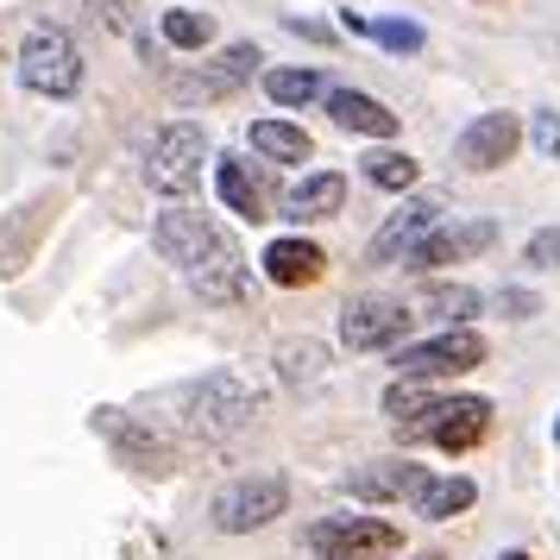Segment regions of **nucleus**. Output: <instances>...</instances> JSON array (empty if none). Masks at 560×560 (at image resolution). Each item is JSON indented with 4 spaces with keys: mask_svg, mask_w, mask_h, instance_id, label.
Listing matches in <instances>:
<instances>
[{
    "mask_svg": "<svg viewBox=\"0 0 560 560\" xmlns=\"http://www.w3.org/2000/svg\"><path fill=\"white\" fill-rule=\"evenodd\" d=\"M152 246L177 265L183 283H189L202 303H240V296H246V258H240V246L228 240V228H214L196 208L158 214Z\"/></svg>",
    "mask_w": 560,
    "mask_h": 560,
    "instance_id": "obj_1",
    "label": "nucleus"
},
{
    "mask_svg": "<svg viewBox=\"0 0 560 560\" xmlns=\"http://www.w3.org/2000/svg\"><path fill=\"white\" fill-rule=\"evenodd\" d=\"M20 82H26L32 95H51V102L77 95V89H82L77 38H70L63 26H32L26 45H20Z\"/></svg>",
    "mask_w": 560,
    "mask_h": 560,
    "instance_id": "obj_2",
    "label": "nucleus"
},
{
    "mask_svg": "<svg viewBox=\"0 0 560 560\" xmlns=\"http://www.w3.org/2000/svg\"><path fill=\"white\" fill-rule=\"evenodd\" d=\"M283 504H290V485L278 472H253V479H233L214 491V504H208V523L221 535H253L265 523H278Z\"/></svg>",
    "mask_w": 560,
    "mask_h": 560,
    "instance_id": "obj_3",
    "label": "nucleus"
},
{
    "mask_svg": "<svg viewBox=\"0 0 560 560\" xmlns=\"http://www.w3.org/2000/svg\"><path fill=\"white\" fill-rule=\"evenodd\" d=\"M202 158H208V132L196 120H171L145 152V183L158 196H189L202 183Z\"/></svg>",
    "mask_w": 560,
    "mask_h": 560,
    "instance_id": "obj_4",
    "label": "nucleus"
},
{
    "mask_svg": "<svg viewBox=\"0 0 560 560\" xmlns=\"http://www.w3.org/2000/svg\"><path fill=\"white\" fill-rule=\"evenodd\" d=\"M485 365V340L472 328H447L434 334V340H416V347H397V378H459V372H472Z\"/></svg>",
    "mask_w": 560,
    "mask_h": 560,
    "instance_id": "obj_5",
    "label": "nucleus"
},
{
    "mask_svg": "<svg viewBox=\"0 0 560 560\" xmlns=\"http://www.w3.org/2000/svg\"><path fill=\"white\" fill-rule=\"evenodd\" d=\"M253 390L233 378V372H214L189 390V429L202 434V441H228L233 429H246L253 422Z\"/></svg>",
    "mask_w": 560,
    "mask_h": 560,
    "instance_id": "obj_6",
    "label": "nucleus"
},
{
    "mask_svg": "<svg viewBox=\"0 0 560 560\" xmlns=\"http://www.w3.org/2000/svg\"><path fill=\"white\" fill-rule=\"evenodd\" d=\"M57 214H63V189H38L32 202H20L0 221V278H20L32 258H38V240L51 233Z\"/></svg>",
    "mask_w": 560,
    "mask_h": 560,
    "instance_id": "obj_7",
    "label": "nucleus"
},
{
    "mask_svg": "<svg viewBox=\"0 0 560 560\" xmlns=\"http://www.w3.org/2000/svg\"><path fill=\"white\" fill-rule=\"evenodd\" d=\"M404 535L397 523H384V516H328V523H315L308 529V548L322 560H365V555H390Z\"/></svg>",
    "mask_w": 560,
    "mask_h": 560,
    "instance_id": "obj_8",
    "label": "nucleus"
},
{
    "mask_svg": "<svg viewBox=\"0 0 560 560\" xmlns=\"http://www.w3.org/2000/svg\"><path fill=\"white\" fill-rule=\"evenodd\" d=\"M404 434H429L441 454H466V447H479L485 434H491V404L485 397H447L422 422H409Z\"/></svg>",
    "mask_w": 560,
    "mask_h": 560,
    "instance_id": "obj_9",
    "label": "nucleus"
},
{
    "mask_svg": "<svg viewBox=\"0 0 560 560\" xmlns=\"http://www.w3.org/2000/svg\"><path fill=\"white\" fill-rule=\"evenodd\" d=\"M409 334V308L390 303V296H359V303L340 308V340L353 353H384Z\"/></svg>",
    "mask_w": 560,
    "mask_h": 560,
    "instance_id": "obj_10",
    "label": "nucleus"
},
{
    "mask_svg": "<svg viewBox=\"0 0 560 560\" xmlns=\"http://www.w3.org/2000/svg\"><path fill=\"white\" fill-rule=\"evenodd\" d=\"M516 145H523V120L516 114H479L454 139V164L459 171H498V164H510Z\"/></svg>",
    "mask_w": 560,
    "mask_h": 560,
    "instance_id": "obj_11",
    "label": "nucleus"
},
{
    "mask_svg": "<svg viewBox=\"0 0 560 560\" xmlns=\"http://www.w3.org/2000/svg\"><path fill=\"white\" fill-rule=\"evenodd\" d=\"M498 240V228L491 221H459V228H434L429 240H416L409 246V271H441V265H459V258H472V253H485Z\"/></svg>",
    "mask_w": 560,
    "mask_h": 560,
    "instance_id": "obj_12",
    "label": "nucleus"
},
{
    "mask_svg": "<svg viewBox=\"0 0 560 560\" xmlns=\"http://www.w3.org/2000/svg\"><path fill=\"white\" fill-rule=\"evenodd\" d=\"M434 221H441V202L434 196H416V202H404L390 221H384L378 233H372V246H365V258L372 265H390V258H409V246L416 240H429Z\"/></svg>",
    "mask_w": 560,
    "mask_h": 560,
    "instance_id": "obj_13",
    "label": "nucleus"
},
{
    "mask_svg": "<svg viewBox=\"0 0 560 560\" xmlns=\"http://www.w3.org/2000/svg\"><path fill=\"white\" fill-rule=\"evenodd\" d=\"M253 63H258L253 45H228L214 63L189 70V77H177V102H221V95H233L240 82L253 77Z\"/></svg>",
    "mask_w": 560,
    "mask_h": 560,
    "instance_id": "obj_14",
    "label": "nucleus"
},
{
    "mask_svg": "<svg viewBox=\"0 0 560 560\" xmlns=\"http://www.w3.org/2000/svg\"><path fill=\"white\" fill-rule=\"evenodd\" d=\"M353 498H372V504H390V498H409L429 485V466H409V459H378V466H359L353 479Z\"/></svg>",
    "mask_w": 560,
    "mask_h": 560,
    "instance_id": "obj_15",
    "label": "nucleus"
},
{
    "mask_svg": "<svg viewBox=\"0 0 560 560\" xmlns=\"http://www.w3.org/2000/svg\"><path fill=\"white\" fill-rule=\"evenodd\" d=\"M328 271V253L315 246V240H271L265 246V278L283 283V290H303Z\"/></svg>",
    "mask_w": 560,
    "mask_h": 560,
    "instance_id": "obj_16",
    "label": "nucleus"
},
{
    "mask_svg": "<svg viewBox=\"0 0 560 560\" xmlns=\"http://www.w3.org/2000/svg\"><path fill=\"white\" fill-rule=\"evenodd\" d=\"M340 202H347V177L315 171V177H303L283 196V214H290V221H328V214H340Z\"/></svg>",
    "mask_w": 560,
    "mask_h": 560,
    "instance_id": "obj_17",
    "label": "nucleus"
},
{
    "mask_svg": "<svg viewBox=\"0 0 560 560\" xmlns=\"http://www.w3.org/2000/svg\"><path fill=\"white\" fill-rule=\"evenodd\" d=\"M328 114L347 132H365V139H390V132H397V114H390L384 102H372V95H359V89H334Z\"/></svg>",
    "mask_w": 560,
    "mask_h": 560,
    "instance_id": "obj_18",
    "label": "nucleus"
},
{
    "mask_svg": "<svg viewBox=\"0 0 560 560\" xmlns=\"http://www.w3.org/2000/svg\"><path fill=\"white\" fill-rule=\"evenodd\" d=\"M214 183H221V202L233 208V214H246V221H265V183L240 164V158H221L214 164Z\"/></svg>",
    "mask_w": 560,
    "mask_h": 560,
    "instance_id": "obj_19",
    "label": "nucleus"
},
{
    "mask_svg": "<svg viewBox=\"0 0 560 560\" xmlns=\"http://www.w3.org/2000/svg\"><path fill=\"white\" fill-rule=\"evenodd\" d=\"M472 498H479L472 479H429L422 491H416V510H422L429 523H447V516H459V510H472Z\"/></svg>",
    "mask_w": 560,
    "mask_h": 560,
    "instance_id": "obj_20",
    "label": "nucleus"
},
{
    "mask_svg": "<svg viewBox=\"0 0 560 560\" xmlns=\"http://www.w3.org/2000/svg\"><path fill=\"white\" fill-rule=\"evenodd\" d=\"M253 152L278 158V164H303L308 158V132L290 127V120H258L253 127Z\"/></svg>",
    "mask_w": 560,
    "mask_h": 560,
    "instance_id": "obj_21",
    "label": "nucleus"
},
{
    "mask_svg": "<svg viewBox=\"0 0 560 560\" xmlns=\"http://www.w3.org/2000/svg\"><path fill=\"white\" fill-rule=\"evenodd\" d=\"M265 95L278 107H308L322 95V70H271L265 77Z\"/></svg>",
    "mask_w": 560,
    "mask_h": 560,
    "instance_id": "obj_22",
    "label": "nucleus"
},
{
    "mask_svg": "<svg viewBox=\"0 0 560 560\" xmlns=\"http://www.w3.org/2000/svg\"><path fill=\"white\" fill-rule=\"evenodd\" d=\"M434 404H441V397H434L429 384H416V378H397L390 390H384V416H397L404 429H409V422H422Z\"/></svg>",
    "mask_w": 560,
    "mask_h": 560,
    "instance_id": "obj_23",
    "label": "nucleus"
},
{
    "mask_svg": "<svg viewBox=\"0 0 560 560\" xmlns=\"http://www.w3.org/2000/svg\"><path fill=\"white\" fill-rule=\"evenodd\" d=\"M208 38H214L208 13H196V7H171V13H164V45H177V51H202Z\"/></svg>",
    "mask_w": 560,
    "mask_h": 560,
    "instance_id": "obj_24",
    "label": "nucleus"
},
{
    "mask_svg": "<svg viewBox=\"0 0 560 560\" xmlns=\"http://www.w3.org/2000/svg\"><path fill=\"white\" fill-rule=\"evenodd\" d=\"M416 158L409 152H372L365 158V183H378V189H416Z\"/></svg>",
    "mask_w": 560,
    "mask_h": 560,
    "instance_id": "obj_25",
    "label": "nucleus"
},
{
    "mask_svg": "<svg viewBox=\"0 0 560 560\" xmlns=\"http://www.w3.org/2000/svg\"><path fill=\"white\" fill-rule=\"evenodd\" d=\"M422 308L429 315H441V322H466V315H479V290H466V283H434L429 296H422Z\"/></svg>",
    "mask_w": 560,
    "mask_h": 560,
    "instance_id": "obj_26",
    "label": "nucleus"
},
{
    "mask_svg": "<svg viewBox=\"0 0 560 560\" xmlns=\"http://www.w3.org/2000/svg\"><path fill=\"white\" fill-rule=\"evenodd\" d=\"M278 365H283V378H290V384H315V378H322V365H328V353H322L315 340H303V347H283Z\"/></svg>",
    "mask_w": 560,
    "mask_h": 560,
    "instance_id": "obj_27",
    "label": "nucleus"
},
{
    "mask_svg": "<svg viewBox=\"0 0 560 560\" xmlns=\"http://www.w3.org/2000/svg\"><path fill=\"white\" fill-rule=\"evenodd\" d=\"M365 38H378L384 51H422V26H409V20H378V26L365 32Z\"/></svg>",
    "mask_w": 560,
    "mask_h": 560,
    "instance_id": "obj_28",
    "label": "nucleus"
},
{
    "mask_svg": "<svg viewBox=\"0 0 560 560\" xmlns=\"http://www.w3.org/2000/svg\"><path fill=\"white\" fill-rule=\"evenodd\" d=\"M523 265H535V271H560V228H541L523 246Z\"/></svg>",
    "mask_w": 560,
    "mask_h": 560,
    "instance_id": "obj_29",
    "label": "nucleus"
},
{
    "mask_svg": "<svg viewBox=\"0 0 560 560\" xmlns=\"http://www.w3.org/2000/svg\"><path fill=\"white\" fill-rule=\"evenodd\" d=\"M529 145L541 158H555V164H560V114H548V107H541V114H529Z\"/></svg>",
    "mask_w": 560,
    "mask_h": 560,
    "instance_id": "obj_30",
    "label": "nucleus"
},
{
    "mask_svg": "<svg viewBox=\"0 0 560 560\" xmlns=\"http://www.w3.org/2000/svg\"><path fill=\"white\" fill-rule=\"evenodd\" d=\"M95 7V20H107L114 32H132V0H89Z\"/></svg>",
    "mask_w": 560,
    "mask_h": 560,
    "instance_id": "obj_31",
    "label": "nucleus"
},
{
    "mask_svg": "<svg viewBox=\"0 0 560 560\" xmlns=\"http://www.w3.org/2000/svg\"><path fill=\"white\" fill-rule=\"evenodd\" d=\"M504 308H510V315H535V296H523V290H510V296H504Z\"/></svg>",
    "mask_w": 560,
    "mask_h": 560,
    "instance_id": "obj_32",
    "label": "nucleus"
},
{
    "mask_svg": "<svg viewBox=\"0 0 560 560\" xmlns=\"http://www.w3.org/2000/svg\"><path fill=\"white\" fill-rule=\"evenodd\" d=\"M504 560H529V555H504Z\"/></svg>",
    "mask_w": 560,
    "mask_h": 560,
    "instance_id": "obj_33",
    "label": "nucleus"
},
{
    "mask_svg": "<svg viewBox=\"0 0 560 560\" xmlns=\"http://www.w3.org/2000/svg\"><path fill=\"white\" fill-rule=\"evenodd\" d=\"M555 441H560V422H555Z\"/></svg>",
    "mask_w": 560,
    "mask_h": 560,
    "instance_id": "obj_34",
    "label": "nucleus"
},
{
    "mask_svg": "<svg viewBox=\"0 0 560 560\" xmlns=\"http://www.w3.org/2000/svg\"><path fill=\"white\" fill-rule=\"evenodd\" d=\"M429 560H434V555H429Z\"/></svg>",
    "mask_w": 560,
    "mask_h": 560,
    "instance_id": "obj_35",
    "label": "nucleus"
}]
</instances>
